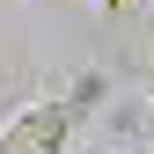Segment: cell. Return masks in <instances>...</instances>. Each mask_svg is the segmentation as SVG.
Instances as JSON below:
<instances>
[{
    "label": "cell",
    "mask_w": 154,
    "mask_h": 154,
    "mask_svg": "<svg viewBox=\"0 0 154 154\" xmlns=\"http://www.w3.org/2000/svg\"><path fill=\"white\" fill-rule=\"evenodd\" d=\"M73 118H81L73 103H37V110H22V118L0 132V154H66Z\"/></svg>",
    "instance_id": "1"
},
{
    "label": "cell",
    "mask_w": 154,
    "mask_h": 154,
    "mask_svg": "<svg viewBox=\"0 0 154 154\" xmlns=\"http://www.w3.org/2000/svg\"><path fill=\"white\" fill-rule=\"evenodd\" d=\"M103 8H118V0H103Z\"/></svg>",
    "instance_id": "2"
}]
</instances>
